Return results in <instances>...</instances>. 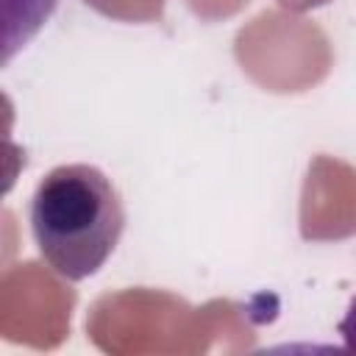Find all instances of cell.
<instances>
[{
  "instance_id": "cell-1",
  "label": "cell",
  "mask_w": 356,
  "mask_h": 356,
  "mask_svg": "<svg viewBox=\"0 0 356 356\" xmlns=\"http://www.w3.org/2000/svg\"><path fill=\"white\" fill-rule=\"evenodd\" d=\"M125 228L120 192L92 164L53 167L33 189L31 231L42 259L70 281L95 275Z\"/></svg>"
},
{
  "instance_id": "cell-9",
  "label": "cell",
  "mask_w": 356,
  "mask_h": 356,
  "mask_svg": "<svg viewBox=\"0 0 356 356\" xmlns=\"http://www.w3.org/2000/svg\"><path fill=\"white\" fill-rule=\"evenodd\" d=\"M250 0H186L189 11L203 22H220L239 14Z\"/></svg>"
},
{
  "instance_id": "cell-8",
  "label": "cell",
  "mask_w": 356,
  "mask_h": 356,
  "mask_svg": "<svg viewBox=\"0 0 356 356\" xmlns=\"http://www.w3.org/2000/svg\"><path fill=\"white\" fill-rule=\"evenodd\" d=\"M89 8L120 22H159L167 0H83Z\"/></svg>"
},
{
  "instance_id": "cell-10",
  "label": "cell",
  "mask_w": 356,
  "mask_h": 356,
  "mask_svg": "<svg viewBox=\"0 0 356 356\" xmlns=\"http://www.w3.org/2000/svg\"><path fill=\"white\" fill-rule=\"evenodd\" d=\"M339 334H342L345 348H348V350H356V295H353V300L348 303L345 317L339 320Z\"/></svg>"
},
{
  "instance_id": "cell-11",
  "label": "cell",
  "mask_w": 356,
  "mask_h": 356,
  "mask_svg": "<svg viewBox=\"0 0 356 356\" xmlns=\"http://www.w3.org/2000/svg\"><path fill=\"white\" fill-rule=\"evenodd\" d=\"M286 11H312V8H320V6H325V3H331V0H278Z\"/></svg>"
},
{
  "instance_id": "cell-2",
  "label": "cell",
  "mask_w": 356,
  "mask_h": 356,
  "mask_svg": "<svg viewBox=\"0 0 356 356\" xmlns=\"http://www.w3.org/2000/svg\"><path fill=\"white\" fill-rule=\"evenodd\" d=\"M86 337L108 356L209 353L203 309L153 286H128L95 298L86 314Z\"/></svg>"
},
{
  "instance_id": "cell-6",
  "label": "cell",
  "mask_w": 356,
  "mask_h": 356,
  "mask_svg": "<svg viewBox=\"0 0 356 356\" xmlns=\"http://www.w3.org/2000/svg\"><path fill=\"white\" fill-rule=\"evenodd\" d=\"M200 309L209 353H248L256 348V328L250 312L242 303L214 298L206 300Z\"/></svg>"
},
{
  "instance_id": "cell-4",
  "label": "cell",
  "mask_w": 356,
  "mask_h": 356,
  "mask_svg": "<svg viewBox=\"0 0 356 356\" xmlns=\"http://www.w3.org/2000/svg\"><path fill=\"white\" fill-rule=\"evenodd\" d=\"M50 264L19 261L0 278V337L33 350H56L70 337L75 289Z\"/></svg>"
},
{
  "instance_id": "cell-3",
  "label": "cell",
  "mask_w": 356,
  "mask_h": 356,
  "mask_svg": "<svg viewBox=\"0 0 356 356\" xmlns=\"http://www.w3.org/2000/svg\"><path fill=\"white\" fill-rule=\"evenodd\" d=\"M234 58L259 89L270 95H303L328 78L334 47L317 22L298 11L267 8L236 31Z\"/></svg>"
},
{
  "instance_id": "cell-7",
  "label": "cell",
  "mask_w": 356,
  "mask_h": 356,
  "mask_svg": "<svg viewBox=\"0 0 356 356\" xmlns=\"http://www.w3.org/2000/svg\"><path fill=\"white\" fill-rule=\"evenodd\" d=\"M17 6H22L19 8V14L8 22V36H6V58L19 47V44H25L39 28H42V22L50 17V11L56 8V0H8V17L17 11Z\"/></svg>"
},
{
  "instance_id": "cell-5",
  "label": "cell",
  "mask_w": 356,
  "mask_h": 356,
  "mask_svg": "<svg viewBox=\"0 0 356 356\" xmlns=\"http://www.w3.org/2000/svg\"><path fill=\"white\" fill-rule=\"evenodd\" d=\"M298 228L306 242H342L356 236V167L317 153L303 175Z\"/></svg>"
}]
</instances>
